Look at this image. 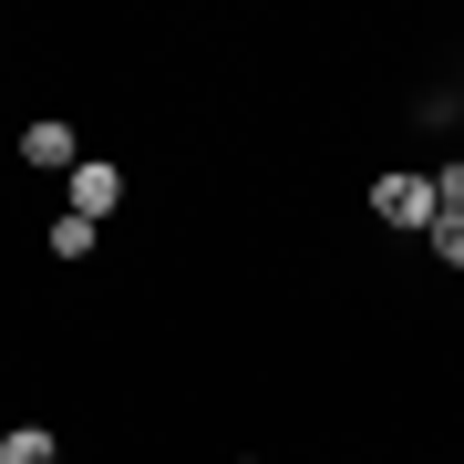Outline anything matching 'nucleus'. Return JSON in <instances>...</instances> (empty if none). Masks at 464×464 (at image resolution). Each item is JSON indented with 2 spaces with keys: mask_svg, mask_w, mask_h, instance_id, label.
I'll return each instance as SVG.
<instances>
[{
  "mask_svg": "<svg viewBox=\"0 0 464 464\" xmlns=\"http://www.w3.org/2000/svg\"><path fill=\"white\" fill-rule=\"evenodd\" d=\"M63 197H72V217H93V227H103V217H114V207H124V176H114V166H103V155H83V166H72V176H63Z\"/></svg>",
  "mask_w": 464,
  "mask_h": 464,
  "instance_id": "nucleus-2",
  "label": "nucleus"
},
{
  "mask_svg": "<svg viewBox=\"0 0 464 464\" xmlns=\"http://www.w3.org/2000/svg\"><path fill=\"white\" fill-rule=\"evenodd\" d=\"M0 464H52V433H42V423H21V433H0Z\"/></svg>",
  "mask_w": 464,
  "mask_h": 464,
  "instance_id": "nucleus-5",
  "label": "nucleus"
},
{
  "mask_svg": "<svg viewBox=\"0 0 464 464\" xmlns=\"http://www.w3.org/2000/svg\"><path fill=\"white\" fill-rule=\"evenodd\" d=\"M372 207H382V227H433V217H444V197H433V176H382L372 186Z\"/></svg>",
  "mask_w": 464,
  "mask_h": 464,
  "instance_id": "nucleus-1",
  "label": "nucleus"
},
{
  "mask_svg": "<svg viewBox=\"0 0 464 464\" xmlns=\"http://www.w3.org/2000/svg\"><path fill=\"white\" fill-rule=\"evenodd\" d=\"M52 258H93V217H72V207L52 217Z\"/></svg>",
  "mask_w": 464,
  "mask_h": 464,
  "instance_id": "nucleus-4",
  "label": "nucleus"
},
{
  "mask_svg": "<svg viewBox=\"0 0 464 464\" xmlns=\"http://www.w3.org/2000/svg\"><path fill=\"white\" fill-rule=\"evenodd\" d=\"M423 237H433V258H444V268H464V207H444Z\"/></svg>",
  "mask_w": 464,
  "mask_h": 464,
  "instance_id": "nucleus-6",
  "label": "nucleus"
},
{
  "mask_svg": "<svg viewBox=\"0 0 464 464\" xmlns=\"http://www.w3.org/2000/svg\"><path fill=\"white\" fill-rule=\"evenodd\" d=\"M21 166H42V176H72V166H83V145H72V124H63V114L21 124Z\"/></svg>",
  "mask_w": 464,
  "mask_h": 464,
  "instance_id": "nucleus-3",
  "label": "nucleus"
}]
</instances>
